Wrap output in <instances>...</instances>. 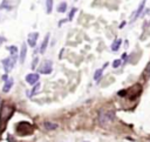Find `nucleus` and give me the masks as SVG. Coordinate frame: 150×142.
<instances>
[{
  "instance_id": "obj_4",
  "label": "nucleus",
  "mask_w": 150,
  "mask_h": 142,
  "mask_svg": "<svg viewBox=\"0 0 150 142\" xmlns=\"http://www.w3.org/2000/svg\"><path fill=\"white\" fill-rule=\"evenodd\" d=\"M52 70H53V62L50 60H45L40 67L38 68V73H40V74H50L52 73Z\"/></svg>"
},
{
  "instance_id": "obj_18",
  "label": "nucleus",
  "mask_w": 150,
  "mask_h": 142,
  "mask_svg": "<svg viewBox=\"0 0 150 142\" xmlns=\"http://www.w3.org/2000/svg\"><path fill=\"white\" fill-rule=\"evenodd\" d=\"M4 8H11L10 0H3V3L0 4V10H4Z\"/></svg>"
},
{
  "instance_id": "obj_2",
  "label": "nucleus",
  "mask_w": 150,
  "mask_h": 142,
  "mask_svg": "<svg viewBox=\"0 0 150 142\" xmlns=\"http://www.w3.org/2000/svg\"><path fill=\"white\" fill-rule=\"evenodd\" d=\"M14 113V108L12 107V106L10 104H3V107H1V111H0V122H5L12 116V114Z\"/></svg>"
},
{
  "instance_id": "obj_5",
  "label": "nucleus",
  "mask_w": 150,
  "mask_h": 142,
  "mask_svg": "<svg viewBox=\"0 0 150 142\" xmlns=\"http://www.w3.org/2000/svg\"><path fill=\"white\" fill-rule=\"evenodd\" d=\"M39 79H40L39 73H28V74L26 75V78H25L26 82H27L28 85H31V86L36 85L38 82H39Z\"/></svg>"
},
{
  "instance_id": "obj_1",
  "label": "nucleus",
  "mask_w": 150,
  "mask_h": 142,
  "mask_svg": "<svg viewBox=\"0 0 150 142\" xmlns=\"http://www.w3.org/2000/svg\"><path fill=\"white\" fill-rule=\"evenodd\" d=\"M114 112H111V111H101L99 113V122H100V125L101 126H108L110 125V123L114 121Z\"/></svg>"
},
{
  "instance_id": "obj_11",
  "label": "nucleus",
  "mask_w": 150,
  "mask_h": 142,
  "mask_svg": "<svg viewBox=\"0 0 150 142\" xmlns=\"http://www.w3.org/2000/svg\"><path fill=\"white\" fill-rule=\"evenodd\" d=\"M7 49H8V52H10V55H11V57H18V58H19V49H18L16 46H14V45L8 46Z\"/></svg>"
},
{
  "instance_id": "obj_22",
  "label": "nucleus",
  "mask_w": 150,
  "mask_h": 142,
  "mask_svg": "<svg viewBox=\"0 0 150 142\" xmlns=\"http://www.w3.org/2000/svg\"><path fill=\"white\" fill-rule=\"evenodd\" d=\"M76 11H78L76 8H73V10L70 11V13H69V15H68V16H69V18H68V20H73V18H74V14L76 13Z\"/></svg>"
},
{
  "instance_id": "obj_19",
  "label": "nucleus",
  "mask_w": 150,
  "mask_h": 142,
  "mask_svg": "<svg viewBox=\"0 0 150 142\" xmlns=\"http://www.w3.org/2000/svg\"><path fill=\"white\" fill-rule=\"evenodd\" d=\"M38 63H39V58L38 57H35L34 59H33V61H32V69H35L36 68V66H38Z\"/></svg>"
},
{
  "instance_id": "obj_16",
  "label": "nucleus",
  "mask_w": 150,
  "mask_h": 142,
  "mask_svg": "<svg viewBox=\"0 0 150 142\" xmlns=\"http://www.w3.org/2000/svg\"><path fill=\"white\" fill-rule=\"evenodd\" d=\"M58 12L59 13H65L66 11H67V3H65V1H62V3H60L59 4V6H58Z\"/></svg>"
},
{
  "instance_id": "obj_7",
  "label": "nucleus",
  "mask_w": 150,
  "mask_h": 142,
  "mask_svg": "<svg viewBox=\"0 0 150 142\" xmlns=\"http://www.w3.org/2000/svg\"><path fill=\"white\" fill-rule=\"evenodd\" d=\"M26 57H27V44L24 42L20 47V52H19V62L24 63L26 60Z\"/></svg>"
},
{
  "instance_id": "obj_3",
  "label": "nucleus",
  "mask_w": 150,
  "mask_h": 142,
  "mask_svg": "<svg viewBox=\"0 0 150 142\" xmlns=\"http://www.w3.org/2000/svg\"><path fill=\"white\" fill-rule=\"evenodd\" d=\"M16 58L18 57H7L5 59L1 60V63H3V67H4V70H5V73L8 74L11 70L14 68L15 63H16Z\"/></svg>"
},
{
  "instance_id": "obj_12",
  "label": "nucleus",
  "mask_w": 150,
  "mask_h": 142,
  "mask_svg": "<svg viewBox=\"0 0 150 142\" xmlns=\"http://www.w3.org/2000/svg\"><path fill=\"white\" fill-rule=\"evenodd\" d=\"M121 45H122V40H121V39H116L114 42H112V45H111V51H112V52L119 51L120 47H121Z\"/></svg>"
},
{
  "instance_id": "obj_21",
  "label": "nucleus",
  "mask_w": 150,
  "mask_h": 142,
  "mask_svg": "<svg viewBox=\"0 0 150 142\" xmlns=\"http://www.w3.org/2000/svg\"><path fill=\"white\" fill-rule=\"evenodd\" d=\"M121 63H122V60H121V59H117V60H115V61H112V67L117 68V67L121 66Z\"/></svg>"
},
{
  "instance_id": "obj_8",
  "label": "nucleus",
  "mask_w": 150,
  "mask_h": 142,
  "mask_svg": "<svg viewBox=\"0 0 150 142\" xmlns=\"http://www.w3.org/2000/svg\"><path fill=\"white\" fill-rule=\"evenodd\" d=\"M13 85H14V79H13V78H8L6 81H4L3 92H4V93H8V92L12 89Z\"/></svg>"
},
{
  "instance_id": "obj_24",
  "label": "nucleus",
  "mask_w": 150,
  "mask_h": 142,
  "mask_svg": "<svg viewBox=\"0 0 150 142\" xmlns=\"http://www.w3.org/2000/svg\"><path fill=\"white\" fill-rule=\"evenodd\" d=\"M85 142H88V141H85Z\"/></svg>"
},
{
  "instance_id": "obj_10",
  "label": "nucleus",
  "mask_w": 150,
  "mask_h": 142,
  "mask_svg": "<svg viewBox=\"0 0 150 142\" xmlns=\"http://www.w3.org/2000/svg\"><path fill=\"white\" fill-rule=\"evenodd\" d=\"M44 128L47 129V130H55L58 128V123H54V122H50V121H45L44 122Z\"/></svg>"
},
{
  "instance_id": "obj_17",
  "label": "nucleus",
  "mask_w": 150,
  "mask_h": 142,
  "mask_svg": "<svg viewBox=\"0 0 150 142\" xmlns=\"http://www.w3.org/2000/svg\"><path fill=\"white\" fill-rule=\"evenodd\" d=\"M102 74H103V69H102V68H101V69H97L96 72L94 73V80H95V81H99V80L101 79Z\"/></svg>"
},
{
  "instance_id": "obj_23",
  "label": "nucleus",
  "mask_w": 150,
  "mask_h": 142,
  "mask_svg": "<svg viewBox=\"0 0 150 142\" xmlns=\"http://www.w3.org/2000/svg\"><path fill=\"white\" fill-rule=\"evenodd\" d=\"M4 42H6V38L3 37V35H0V46H1Z\"/></svg>"
},
{
  "instance_id": "obj_9",
  "label": "nucleus",
  "mask_w": 150,
  "mask_h": 142,
  "mask_svg": "<svg viewBox=\"0 0 150 142\" xmlns=\"http://www.w3.org/2000/svg\"><path fill=\"white\" fill-rule=\"evenodd\" d=\"M48 42H49V34H47L46 37H45V39L42 40V42H41V45H40V48H39V52L41 53V54H44V53L46 52V49H47V46H48Z\"/></svg>"
},
{
  "instance_id": "obj_25",
  "label": "nucleus",
  "mask_w": 150,
  "mask_h": 142,
  "mask_svg": "<svg viewBox=\"0 0 150 142\" xmlns=\"http://www.w3.org/2000/svg\"><path fill=\"white\" fill-rule=\"evenodd\" d=\"M0 101H1V99H0Z\"/></svg>"
},
{
  "instance_id": "obj_13",
  "label": "nucleus",
  "mask_w": 150,
  "mask_h": 142,
  "mask_svg": "<svg viewBox=\"0 0 150 142\" xmlns=\"http://www.w3.org/2000/svg\"><path fill=\"white\" fill-rule=\"evenodd\" d=\"M40 87H41L40 82H38L36 85H34V86H33V88H32V91H31V93H29V96H34V95H36L38 93H39V91H40Z\"/></svg>"
},
{
  "instance_id": "obj_6",
  "label": "nucleus",
  "mask_w": 150,
  "mask_h": 142,
  "mask_svg": "<svg viewBox=\"0 0 150 142\" xmlns=\"http://www.w3.org/2000/svg\"><path fill=\"white\" fill-rule=\"evenodd\" d=\"M38 39H39V33L38 32H33V33H29L28 37H27V45L32 48H34L36 46V42H38Z\"/></svg>"
},
{
  "instance_id": "obj_14",
  "label": "nucleus",
  "mask_w": 150,
  "mask_h": 142,
  "mask_svg": "<svg viewBox=\"0 0 150 142\" xmlns=\"http://www.w3.org/2000/svg\"><path fill=\"white\" fill-rule=\"evenodd\" d=\"M53 4H54V0H46V13L50 14L53 11Z\"/></svg>"
},
{
  "instance_id": "obj_15",
  "label": "nucleus",
  "mask_w": 150,
  "mask_h": 142,
  "mask_svg": "<svg viewBox=\"0 0 150 142\" xmlns=\"http://www.w3.org/2000/svg\"><path fill=\"white\" fill-rule=\"evenodd\" d=\"M144 5H145V1H142V3H141V5H140V7H138V10L135 12V15H134V19H133V21H134V20H136L137 18L140 16L141 12H142V11H143V8H144Z\"/></svg>"
},
{
  "instance_id": "obj_20",
  "label": "nucleus",
  "mask_w": 150,
  "mask_h": 142,
  "mask_svg": "<svg viewBox=\"0 0 150 142\" xmlns=\"http://www.w3.org/2000/svg\"><path fill=\"white\" fill-rule=\"evenodd\" d=\"M144 76H145V79H148L149 76H150V63L145 67V69H144Z\"/></svg>"
}]
</instances>
